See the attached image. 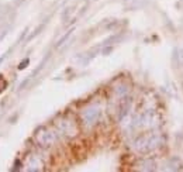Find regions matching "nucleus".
I'll return each mask as SVG.
<instances>
[{
    "instance_id": "nucleus-1",
    "label": "nucleus",
    "mask_w": 183,
    "mask_h": 172,
    "mask_svg": "<svg viewBox=\"0 0 183 172\" xmlns=\"http://www.w3.org/2000/svg\"><path fill=\"white\" fill-rule=\"evenodd\" d=\"M163 143V137L156 133H150V134H145L142 137L135 141V148H137L140 152L146 154V152H151V151L156 150L159 145H162Z\"/></svg>"
},
{
    "instance_id": "nucleus-2",
    "label": "nucleus",
    "mask_w": 183,
    "mask_h": 172,
    "mask_svg": "<svg viewBox=\"0 0 183 172\" xmlns=\"http://www.w3.org/2000/svg\"><path fill=\"white\" fill-rule=\"evenodd\" d=\"M168 166H169L171 171H183V161L180 160V158L175 157V158H172V160L169 161Z\"/></svg>"
},
{
    "instance_id": "nucleus-3",
    "label": "nucleus",
    "mask_w": 183,
    "mask_h": 172,
    "mask_svg": "<svg viewBox=\"0 0 183 172\" xmlns=\"http://www.w3.org/2000/svg\"><path fill=\"white\" fill-rule=\"evenodd\" d=\"M141 169L142 171H155V166H156V164H155V161L154 160H144V161H141Z\"/></svg>"
}]
</instances>
